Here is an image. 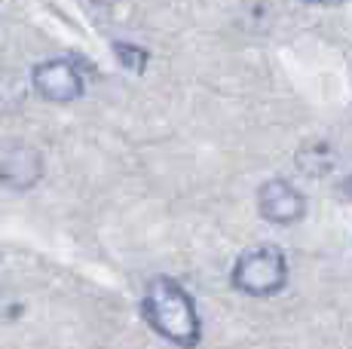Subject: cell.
<instances>
[{
    "label": "cell",
    "mask_w": 352,
    "mask_h": 349,
    "mask_svg": "<svg viewBox=\"0 0 352 349\" xmlns=\"http://www.w3.org/2000/svg\"><path fill=\"white\" fill-rule=\"evenodd\" d=\"M141 315L162 340L181 349H193L202 337V322L193 297L181 282L168 276H157L147 282L144 297H141Z\"/></svg>",
    "instance_id": "1"
},
{
    "label": "cell",
    "mask_w": 352,
    "mask_h": 349,
    "mask_svg": "<svg viewBox=\"0 0 352 349\" xmlns=\"http://www.w3.org/2000/svg\"><path fill=\"white\" fill-rule=\"evenodd\" d=\"M233 288L248 297H273L288 282V260L276 245H254L236 258L230 273Z\"/></svg>",
    "instance_id": "2"
},
{
    "label": "cell",
    "mask_w": 352,
    "mask_h": 349,
    "mask_svg": "<svg viewBox=\"0 0 352 349\" xmlns=\"http://www.w3.org/2000/svg\"><path fill=\"white\" fill-rule=\"evenodd\" d=\"M31 83L46 102H56V104L77 102L86 89L83 74L77 71L74 62H67V58H46V62L34 65Z\"/></svg>",
    "instance_id": "3"
},
{
    "label": "cell",
    "mask_w": 352,
    "mask_h": 349,
    "mask_svg": "<svg viewBox=\"0 0 352 349\" xmlns=\"http://www.w3.org/2000/svg\"><path fill=\"white\" fill-rule=\"evenodd\" d=\"M43 178V157L37 147L25 141H3L0 144V184L10 190H31Z\"/></svg>",
    "instance_id": "4"
},
{
    "label": "cell",
    "mask_w": 352,
    "mask_h": 349,
    "mask_svg": "<svg viewBox=\"0 0 352 349\" xmlns=\"http://www.w3.org/2000/svg\"><path fill=\"white\" fill-rule=\"evenodd\" d=\"M257 212L270 221V224H297L307 214V196L297 190L291 181L273 178L267 184H261L257 190Z\"/></svg>",
    "instance_id": "5"
},
{
    "label": "cell",
    "mask_w": 352,
    "mask_h": 349,
    "mask_svg": "<svg viewBox=\"0 0 352 349\" xmlns=\"http://www.w3.org/2000/svg\"><path fill=\"white\" fill-rule=\"evenodd\" d=\"M25 102V83L19 80V74L3 71L0 74V111H16Z\"/></svg>",
    "instance_id": "6"
},
{
    "label": "cell",
    "mask_w": 352,
    "mask_h": 349,
    "mask_svg": "<svg viewBox=\"0 0 352 349\" xmlns=\"http://www.w3.org/2000/svg\"><path fill=\"white\" fill-rule=\"evenodd\" d=\"M113 52H117V58L126 65L129 71H135V74L144 71L147 49H141V46H135V43H113Z\"/></svg>",
    "instance_id": "7"
}]
</instances>
